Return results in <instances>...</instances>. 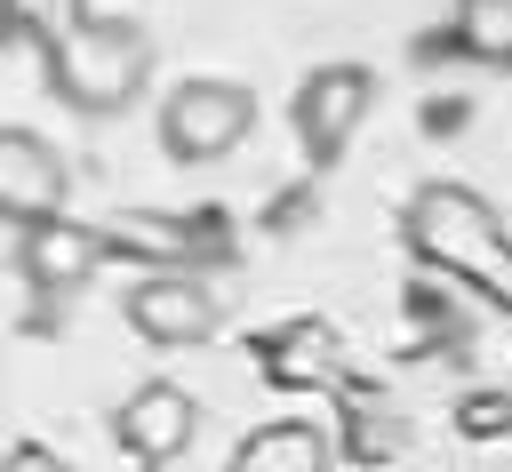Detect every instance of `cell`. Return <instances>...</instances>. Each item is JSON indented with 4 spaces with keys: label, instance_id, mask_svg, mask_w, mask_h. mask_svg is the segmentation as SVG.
I'll return each mask as SVG.
<instances>
[{
    "label": "cell",
    "instance_id": "obj_8",
    "mask_svg": "<svg viewBox=\"0 0 512 472\" xmlns=\"http://www.w3.org/2000/svg\"><path fill=\"white\" fill-rule=\"evenodd\" d=\"M104 232L96 224H80V216H40V224H24V240H16V272L40 288V296H72V288H88L96 272H104Z\"/></svg>",
    "mask_w": 512,
    "mask_h": 472
},
{
    "label": "cell",
    "instance_id": "obj_4",
    "mask_svg": "<svg viewBox=\"0 0 512 472\" xmlns=\"http://www.w3.org/2000/svg\"><path fill=\"white\" fill-rule=\"evenodd\" d=\"M216 320H224V304H216V288H208L192 264L136 272V288H128V328H136L144 344H160V352H192V344H208Z\"/></svg>",
    "mask_w": 512,
    "mask_h": 472
},
{
    "label": "cell",
    "instance_id": "obj_12",
    "mask_svg": "<svg viewBox=\"0 0 512 472\" xmlns=\"http://www.w3.org/2000/svg\"><path fill=\"white\" fill-rule=\"evenodd\" d=\"M448 40L480 64H512V0H456Z\"/></svg>",
    "mask_w": 512,
    "mask_h": 472
},
{
    "label": "cell",
    "instance_id": "obj_7",
    "mask_svg": "<svg viewBox=\"0 0 512 472\" xmlns=\"http://www.w3.org/2000/svg\"><path fill=\"white\" fill-rule=\"evenodd\" d=\"M64 192H72L64 152L40 128H0V216L24 232L40 216H64Z\"/></svg>",
    "mask_w": 512,
    "mask_h": 472
},
{
    "label": "cell",
    "instance_id": "obj_10",
    "mask_svg": "<svg viewBox=\"0 0 512 472\" xmlns=\"http://www.w3.org/2000/svg\"><path fill=\"white\" fill-rule=\"evenodd\" d=\"M256 368H264L272 384H320V376L336 368V328L288 320V328H272V336L256 344Z\"/></svg>",
    "mask_w": 512,
    "mask_h": 472
},
{
    "label": "cell",
    "instance_id": "obj_1",
    "mask_svg": "<svg viewBox=\"0 0 512 472\" xmlns=\"http://www.w3.org/2000/svg\"><path fill=\"white\" fill-rule=\"evenodd\" d=\"M408 248L448 272V280H472L496 312H512V232L496 224V208L472 192V184H424L400 216Z\"/></svg>",
    "mask_w": 512,
    "mask_h": 472
},
{
    "label": "cell",
    "instance_id": "obj_16",
    "mask_svg": "<svg viewBox=\"0 0 512 472\" xmlns=\"http://www.w3.org/2000/svg\"><path fill=\"white\" fill-rule=\"evenodd\" d=\"M152 472H168V464H152Z\"/></svg>",
    "mask_w": 512,
    "mask_h": 472
},
{
    "label": "cell",
    "instance_id": "obj_2",
    "mask_svg": "<svg viewBox=\"0 0 512 472\" xmlns=\"http://www.w3.org/2000/svg\"><path fill=\"white\" fill-rule=\"evenodd\" d=\"M152 80V40L136 16H80L56 48H48V96L72 104L80 120H112L144 96Z\"/></svg>",
    "mask_w": 512,
    "mask_h": 472
},
{
    "label": "cell",
    "instance_id": "obj_15",
    "mask_svg": "<svg viewBox=\"0 0 512 472\" xmlns=\"http://www.w3.org/2000/svg\"><path fill=\"white\" fill-rule=\"evenodd\" d=\"M0 472H72V464H64V456H48L40 440H24V448H8V464H0Z\"/></svg>",
    "mask_w": 512,
    "mask_h": 472
},
{
    "label": "cell",
    "instance_id": "obj_3",
    "mask_svg": "<svg viewBox=\"0 0 512 472\" xmlns=\"http://www.w3.org/2000/svg\"><path fill=\"white\" fill-rule=\"evenodd\" d=\"M248 128H256V96L240 80H184L160 104V152L184 160V168H208V160L240 152Z\"/></svg>",
    "mask_w": 512,
    "mask_h": 472
},
{
    "label": "cell",
    "instance_id": "obj_6",
    "mask_svg": "<svg viewBox=\"0 0 512 472\" xmlns=\"http://www.w3.org/2000/svg\"><path fill=\"white\" fill-rule=\"evenodd\" d=\"M112 440H120L136 464H176V456L200 440V400H192L184 384L152 376V384H136V392L112 408Z\"/></svg>",
    "mask_w": 512,
    "mask_h": 472
},
{
    "label": "cell",
    "instance_id": "obj_11",
    "mask_svg": "<svg viewBox=\"0 0 512 472\" xmlns=\"http://www.w3.org/2000/svg\"><path fill=\"white\" fill-rule=\"evenodd\" d=\"M96 232H104V248H112V256H128L136 272L192 264V232H184V224H168V216H112V224H96Z\"/></svg>",
    "mask_w": 512,
    "mask_h": 472
},
{
    "label": "cell",
    "instance_id": "obj_9",
    "mask_svg": "<svg viewBox=\"0 0 512 472\" xmlns=\"http://www.w3.org/2000/svg\"><path fill=\"white\" fill-rule=\"evenodd\" d=\"M232 472H336V448H328L320 424L280 416V424H256V432L232 448Z\"/></svg>",
    "mask_w": 512,
    "mask_h": 472
},
{
    "label": "cell",
    "instance_id": "obj_14",
    "mask_svg": "<svg viewBox=\"0 0 512 472\" xmlns=\"http://www.w3.org/2000/svg\"><path fill=\"white\" fill-rule=\"evenodd\" d=\"M456 424H464L472 440H496V432H512V392H472V400L456 408Z\"/></svg>",
    "mask_w": 512,
    "mask_h": 472
},
{
    "label": "cell",
    "instance_id": "obj_5",
    "mask_svg": "<svg viewBox=\"0 0 512 472\" xmlns=\"http://www.w3.org/2000/svg\"><path fill=\"white\" fill-rule=\"evenodd\" d=\"M368 104H376V72L368 64H320V72H304V88H296V136H304V152L328 168L352 144V128L368 120Z\"/></svg>",
    "mask_w": 512,
    "mask_h": 472
},
{
    "label": "cell",
    "instance_id": "obj_13",
    "mask_svg": "<svg viewBox=\"0 0 512 472\" xmlns=\"http://www.w3.org/2000/svg\"><path fill=\"white\" fill-rule=\"evenodd\" d=\"M80 16H88V0H0V32L24 40V48H40V56H48Z\"/></svg>",
    "mask_w": 512,
    "mask_h": 472
}]
</instances>
